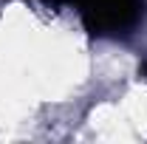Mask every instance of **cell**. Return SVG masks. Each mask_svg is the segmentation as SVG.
I'll list each match as a JSON object with an SVG mask.
<instances>
[{
  "label": "cell",
  "instance_id": "cell-1",
  "mask_svg": "<svg viewBox=\"0 0 147 144\" xmlns=\"http://www.w3.org/2000/svg\"><path fill=\"white\" fill-rule=\"evenodd\" d=\"M85 31L93 37H119L144 14V0H74Z\"/></svg>",
  "mask_w": 147,
  "mask_h": 144
}]
</instances>
